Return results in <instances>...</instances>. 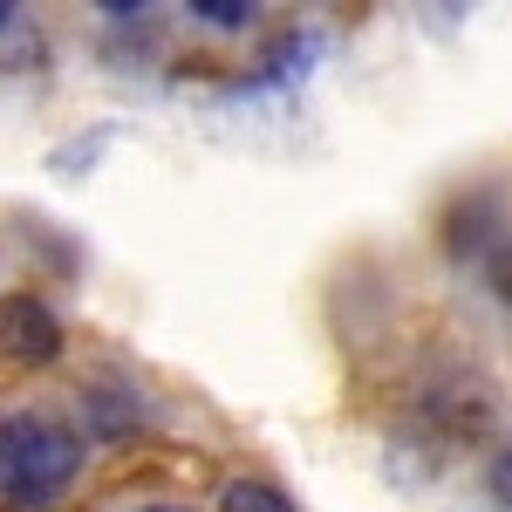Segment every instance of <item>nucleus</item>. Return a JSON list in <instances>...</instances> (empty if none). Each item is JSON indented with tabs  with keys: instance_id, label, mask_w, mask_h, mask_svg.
I'll list each match as a JSON object with an SVG mask.
<instances>
[{
	"instance_id": "f257e3e1",
	"label": "nucleus",
	"mask_w": 512,
	"mask_h": 512,
	"mask_svg": "<svg viewBox=\"0 0 512 512\" xmlns=\"http://www.w3.org/2000/svg\"><path fill=\"white\" fill-rule=\"evenodd\" d=\"M82 465H89V437L69 417H55L41 403L0 410V499L7 506H21V512L55 506L82 478Z\"/></svg>"
},
{
	"instance_id": "f03ea898",
	"label": "nucleus",
	"mask_w": 512,
	"mask_h": 512,
	"mask_svg": "<svg viewBox=\"0 0 512 512\" xmlns=\"http://www.w3.org/2000/svg\"><path fill=\"white\" fill-rule=\"evenodd\" d=\"M62 321L55 308L41 301V294H14V301H0V355L7 362H28V369H48L55 355H62Z\"/></svg>"
},
{
	"instance_id": "7ed1b4c3",
	"label": "nucleus",
	"mask_w": 512,
	"mask_h": 512,
	"mask_svg": "<svg viewBox=\"0 0 512 512\" xmlns=\"http://www.w3.org/2000/svg\"><path fill=\"white\" fill-rule=\"evenodd\" d=\"M219 512H301V506L280 492L274 478H226V492H219Z\"/></svg>"
},
{
	"instance_id": "20e7f679",
	"label": "nucleus",
	"mask_w": 512,
	"mask_h": 512,
	"mask_svg": "<svg viewBox=\"0 0 512 512\" xmlns=\"http://www.w3.org/2000/svg\"><path fill=\"white\" fill-rule=\"evenodd\" d=\"M185 14H192L198 28H212V35H246L260 7H253V0H192Z\"/></svg>"
},
{
	"instance_id": "39448f33",
	"label": "nucleus",
	"mask_w": 512,
	"mask_h": 512,
	"mask_svg": "<svg viewBox=\"0 0 512 512\" xmlns=\"http://www.w3.org/2000/svg\"><path fill=\"white\" fill-rule=\"evenodd\" d=\"M485 492H492V506L512 512V437L492 451V465H485Z\"/></svg>"
},
{
	"instance_id": "423d86ee",
	"label": "nucleus",
	"mask_w": 512,
	"mask_h": 512,
	"mask_svg": "<svg viewBox=\"0 0 512 512\" xmlns=\"http://www.w3.org/2000/svg\"><path fill=\"white\" fill-rule=\"evenodd\" d=\"M485 280H492V294L512 308V239H499L492 246V260H485Z\"/></svg>"
},
{
	"instance_id": "0eeeda50",
	"label": "nucleus",
	"mask_w": 512,
	"mask_h": 512,
	"mask_svg": "<svg viewBox=\"0 0 512 512\" xmlns=\"http://www.w3.org/2000/svg\"><path fill=\"white\" fill-rule=\"evenodd\" d=\"M14 21H21V7H14V0H0V35H7Z\"/></svg>"
},
{
	"instance_id": "6e6552de",
	"label": "nucleus",
	"mask_w": 512,
	"mask_h": 512,
	"mask_svg": "<svg viewBox=\"0 0 512 512\" xmlns=\"http://www.w3.org/2000/svg\"><path fill=\"white\" fill-rule=\"evenodd\" d=\"M144 512H185V506H144Z\"/></svg>"
}]
</instances>
